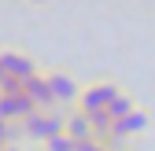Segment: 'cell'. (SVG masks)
Segmentation results:
<instances>
[{
    "label": "cell",
    "mask_w": 155,
    "mask_h": 151,
    "mask_svg": "<svg viewBox=\"0 0 155 151\" xmlns=\"http://www.w3.org/2000/svg\"><path fill=\"white\" fill-rule=\"evenodd\" d=\"M67 133V114L59 107L55 111H33V114L22 122V140H30V144H52L55 137H63Z\"/></svg>",
    "instance_id": "obj_1"
},
{
    "label": "cell",
    "mask_w": 155,
    "mask_h": 151,
    "mask_svg": "<svg viewBox=\"0 0 155 151\" xmlns=\"http://www.w3.org/2000/svg\"><path fill=\"white\" fill-rule=\"evenodd\" d=\"M122 92H126V88L114 81V78H96V81H89V85H85L78 111H81V114H89V118H104L107 111H111V103L118 100Z\"/></svg>",
    "instance_id": "obj_2"
},
{
    "label": "cell",
    "mask_w": 155,
    "mask_h": 151,
    "mask_svg": "<svg viewBox=\"0 0 155 151\" xmlns=\"http://www.w3.org/2000/svg\"><path fill=\"white\" fill-rule=\"evenodd\" d=\"M48 74V85H52V92H55V103H59V107H78V103H81V85H78V78H74V74L70 70H63V66H55V70H45Z\"/></svg>",
    "instance_id": "obj_3"
},
{
    "label": "cell",
    "mask_w": 155,
    "mask_h": 151,
    "mask_svg": "<svg viewBox=\"0 0 155 151\" xmlns=\"http://www.w3.org/2000/svg\"><path fill=\"white\" fill-rule=\"evenodd\" d=\"M0 63H4V70H8V78L11 81H18V85H26L30 78H37V63L30 59L26 52H18V48H0Z\"/></svg>",
    "instance_id": "obj_4"
},
{
    "label": "cell",
    "mask_w": 155,
    "mask_h": 151,
    "mask_svg": "<svg viewBox=\"0 0 155 151\" xmlns=\"http://www.w3.org/2000/svg\"><path fill=\"white\" fill-rule=\"evenodd\" d=\"M30 114H33V103L26 100V92H22V88H8V92H0V118H8V122H18V125H22Z\"/></svg>",
    "instance_id": "obj_5"
},
{
    "label": "cell",
    "mask_w": 155,
    "mask_h": 151,
    "mask_svg": "<svg viewBox=\"0 0 155 151\" xmlns=\"http://www.w3.org/2000/svg\"><path fill=\"white\" fill-rule=\"evenodd\" d=\"M22 92H26V100L33 103V111H55V107H59V103H55L52 85H48V74H37V78H30V81L22 85Z\"/></svg>",
    "instance_id": "obj_6"
},
{
    "label": "cell",
    "mask_w": 155,
    "mask_h": 151,
    "mask_svg": "<svg viewBox=\"0 0 155 151\" xmlns=\"http://www.w3.org/2000/svg\"><path fill=\"white\" fill-rule=\"evenodd\" d=\"M67 133L78 140V144H89V140H96V125H92V118L89 114H81V111H70L67 114Z\"/></svg>",
    "instance_id": "obj_7"
},
{
    "label": "cell",
    "mask_w": 155,
    "mask_h": 151,
    "mask_svg": "<svg viewBox=\"0 0 155 151\" xmlns=\"http://www.w3.org/2000/svg\"><path fill=\"white\" fill-rule=\"evenodd\" d=\"M133 111H137V103H133V96H129V92H122V96H118V100L111 103V111H107V118H111L114 125H118V122H126V118L133 114Z\"/></svg>",
    "instance_id": "obj_8"
},
{
    "label": "cell",
    "mask_w": 155,
    "mask_h": 151,
    "mask_svg": "<svg viewBox=\"0 0 155 151\" xmlns=\"http://www.w3.org/2000/svg\"><path fill=\"white\" fill-rule=\"evenodd\" d=\"M15 144H22V125L0 118V147H15Z\"/></svg>",
    "instance_id": "obj_9"
},
{
    "label": "cell",
    "mask_w": 155,
    "mask_h": 151,
    "mask_svg": "<svg viewBox=\"0 0 155 151\" xmlns=\"http://www.w3.org/2000/svg\"><path fill=\"white\" fill-rule=\"evenodd\" d=\"M78 147H81V144H78V140H74L70 133H63V137H55V140H52V144H48L45 151H78Z\"/></svg>",
    "instance_id": "obj_10"
},
{
    "label": "cell",
    "mask_w": 155,
    "mask_h": 151,
    "mask_svg": "<svg viewBox=\"0 0 155 151\" xmlns=\"http://www.w3.org/2000/svg\"><path fill=\"white\" fill-rule=\"evenodd\" d=\"M0 151H22V144H15V147H0Z\"/></svg>",
    "instance_id": "obj_11"
},
{
    "label": "cell",
    "mask_w": 155,
    "mask_h": 151,
    "mask_svg": "<svg viewBox=\"0 0 155 151\" xmlns=\"http://www.w3.org/2000/svg\"><path fill=\"white\" fill-rule=\"evenodd\" d=\"M111 151H126V147H111Z\"/></svg>",
    "instance_id": "obj_12"
}]
</instances>
